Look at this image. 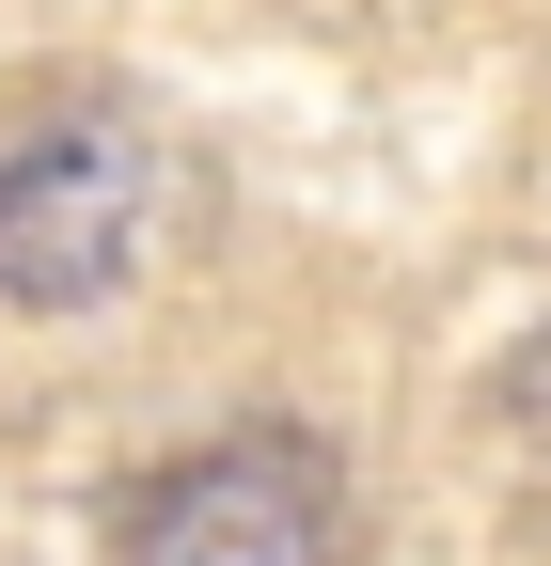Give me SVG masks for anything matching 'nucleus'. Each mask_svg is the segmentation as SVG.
I'll return each mask as SVG.
<instances>
[{
  "instance_id": "nucleus-1",
  "label": "nucleus",
  "mask_w": 551,
  "mask_h": 566,
  "mask_svg": "<svg viewBox=\"0 0 551 566\" xmlns=\"http://www.w3.org/2000/svg\"><path fill=\"white\" fill-rule=\"evenodd\" d=\"M111 566H347V472L300 424H221L111 504Z\"/></svg>"
},
{
  "instance_id": "nucleus-2",
  "label": "nucleus",
  "mask_w": 551,
  "mask_h": 566,
  "mask_svg": "<svg viewBox=\"0 0 551 566\" xmlns=\"http://www.w3.org/2000/svg\"><path fill=\"white\" fill-rule=\"evenodd\" d=\"M143 221H158L143 126H111V111H17L0 126V300H32V315L111 300L143 268Z\"/></svg>"
}]
</instances>
